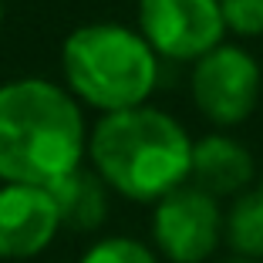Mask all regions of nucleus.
Listing matches in <instances>:
<instances>
[{"label": "nucleus", "mask_w": 263, "mask_h": 263, "mask_svg": "<svg viewBox=\"0 0 263 263\" xmlns=\"http://www.w3.org/2000/svg\"><path fill=\"white\" fill-rule=\"evenodd\" d=\"M85 118L64 88L44 78L0 85V179L51 189L81 169Z\"/></svg>", "instance_id": "obj_1"}, {"label": "nucleus", "mask_w": 263, "mask_h": 263, "mask_svg": "<svg viewBox=\"0 0 263 263\" xmlns=\"http://www.w3.org/2000/svg\"><path fill=\"white\" fill-rule=\"evenodd\" d=\"M152 236L172 263H202L223 240V213L209 193L179 186L155 202Z\"/></svg>", "instance_id": "obj_5"}, {"label": "nucleus", "mask_w": 263, "mask_h": 263, "mask_svg": "<svg viewBox=\"0 0 263 263\" xmlns=\"http://www.w3.org/2000/svg\"><path fill=\"white\" fill-rule=\"evenodd\" d=\"M139 27L155 54L199 61L223 41L219 0H139Z\"/></svg>", "instance_id": "obj_4"}, {"label": "nucleus", "mask_w": 263, "mask_h": 263, "mask_svg": "<svg viewBox=\"0 0 263 263\" xmlns=\"http://www.w3.org/2000/svg\"><path fill=\"white\" fill-rule=\"evenodd\" d=\"M223 24L243 37L263 34V0H219Z\"/></svg>", "instance_id": "obj_12"}, {"label": "nucleus", "mask_w": 263, "mask_h": 263, "mask_svg": "<svg viewBox=\"0 0 263 263\" xmlns=\"http://www.w3.org/2000/svg\"><path fill=\"white\" fill-rule=\"evenodd\" d=\"M54 199L58 219L64 230H78V233H91L105 223L108 216V186L101 182L98 172L88 169H74L64 179H58L54 186L47 189Z\"/></svg>", "instance_id": "obj_9"}, {"label": "nucleus", "mask_w": 263, "mask_h": 263, "mask_svg": "<svg viewBox=\"0 0 263 263\" xmlns=\"http://www.w3.org/2000/svg\"><path fill=\"white\" fill-rule=\"evenodd\" d=\"M226 263H256V260H240V256H236V260H226Z\"/></svg>", "instance_id": "obj_13"}, {"label": "nucleus", "mask_w": 263, "mask_h": 263, "mask_svg": "<svg viewBox=\"0 0 263 263\" xmlns=\"http://www.w3.org/2000/svg\"><path fill=\"white\" fill-rule=\"evenodd\" d=\"M0 21H4V0H0Z\"/></svg>", "instance_id": "obj_14"}, {"label": "nucleus", "mask_w": 263, "mask_h": 263, "mask_svg": "<svg viewBox=\"0 0 263 263\" xmlns=\"http://www.w3.org/2000/svg\"><path fill=\"white\" fill-rule=\"evenodd\" d=\"M189 176L196 179V189L209 193L213 199L243 193L253 179V155L226 135H206V139L193 142Z\"/></svg>", "instance_id": "obj_8"}, {"label": "nucleus", "mask_w": 263, "mask_h": 263, "mask_svg": "<svg viewBox=\"0 0 263 263\" xmlns=\"http://www.w3.org/2000/svg\"><path fill=\"white\" fill-rule=\"evenodd\" d=\"M223 236L233 253H240V260L263 256V189L236 196V202L223 216Z\"/></svg>", "instance_id": "obj_10"}, {"label": "nucleus", "mask_w": 263, "mask_h": 263, "mask_svg": "<svg viewBox=\"0 0 263 263\" xmlns=\"http://www.w3.org/2000/svg\"><path fill=\"white\" fill-rule=\"evenodd\" d=\"M260 189H263V186H260Z\"/></svg>", "instance_id": "obj_15"}, {"label": "nucleus", "mask_w": 263, "mask_h": 263, "mask_svg": "<svg viewBox=\"0 0 263 263\" xmlns=\"http://www.w3.org/2000/svg\"><path fill=\"white\" fill-rule=\"evenodd\" d=\"M68 88L105 115L142 108L152 95L159 61L145 37L122 24H85L61 47Z\"/></svg>", "instance_id": "obj_3"}, {"label": "nucleus", "mask_w": 263, "mask_h": 263, "mask_svg": "<svg viewBox=\"0 0 263 263\" xmlns=\"http://www.w3.org/2000/svg\"><path fill=\"white\" fill-rule=\"evenodd\" d=\"M196 108L216 125H240L260 98V68L240 47H216L193 68Z\"/></svg>", "instance_id": "obj_6"}, {"label": "nucleus", "mask_w": 263, "mask_h": 263, "mask_svg": "<svg viewBox=\"0 0 263 263\" xmlns=\"http://www.w3.org/2000/svg\"><path fill=\"white\" fill-rule=\"evenodd\" d=\"M81 263H159L155 253L139 240H128V236H105L98 240Z\"/></svg>", "instance_id": "obj_11"}, {"label": "nucleus", "mask_w": 263, "mask_h": 263, "mask_svg": "<svg viewBox=\"0 0 263 263\" xmlns=\"http://www.w3.org/2000/svg\"><path fill=\"white\" fill-rule=\"evenodd\" d=\"M88 155L108 189L135 202H159L186 186L193 142L172 115L142 105L101 118L91 132Z\"/></svg>", "instance_id": "obj_2"}, {"label": "nucleus", "mask_w": 263, "mask_h": 263, "mask_svg": "<svg viewBox=\"0 0 263 263\" xmlns=\"http://www.w3.org/2000/svg\"><path fill=\"white\" fill-rule=\"evenodd\" d=\"M61 230L51 193L41 186H7L0 189V260H31Z\"/></svg>", "instance_id": "obj_7"}]
</instances>
